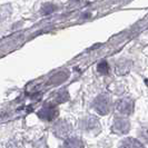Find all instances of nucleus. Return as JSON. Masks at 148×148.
Masks as SVG:
<instances>
[{
  "label": "nucleus",
  "instance_id": "nucleus-2",
  "mask_svg": "<svg viewBox=\"0 0 148 148\" xmlns=\"http://www.w3.org/2000/svg\"><path fill=\"white\" fill-rule=\"evenodd\" d=\"M116 108L120 114H124V115H129L130 112H133V101L130 99H121L119 100L117 105H116Z\"/></svg>",
  "mask_w": 148,
  "mask_h": 148
},
{
  "label": "nucleus",
  "instance_id": "nucleus-3",
  "mask_svg": "<svg viewBox=\"0 0 148 148\" xmlns=\"http://www.w3.org/2000/svg\"><path fill=\"white\" fill-rule=\"evenodd\" d=\"M129 129V123L128 120L123 118H117L115 120V124L112 126V130H115L117 134H126Z\"/></svg>",
  "mask_w": 148,
  "mask_h": 148
},
{
  "label": "nucleus",
  "instance_id": "nucleus-1",
  "mask_svg": "<svg viewBox=\"0 0 148 148\" xmlns=\"http://www.w3.org/2000/svg\"><path fill=\"white\" fill-rule=\"evenodd\" d=\"M94 108L100 115H106L110 110V98L107 95H101L94 101Z\"/></svg>",
  "mask_w": 148,
  "mask_h": 148
},
{
  "label": "nucleus",
  "instance_id": "nucleus-7",
  "mask_svg": "<svg viewBox=\"0 0 148 148\" xmlns=\"http://www.w3.org/2000/svg\"><path fill=\"white\" fill-rule=\"evenodd\" d=\"M84 145L80 139L78 138H70L65 143L64 148H82Z\"/></svg>",
  "mask_w": 148,
  "mask_h": 148
},
{
  "label": "nucleus",
  "instance_id": "nucleus-5",
  "mask_svg": "<svg viewBox=\"0 0 148 148\" xmlns=\"http://www.w3.org/2000/svg\"><path fill=\"white\" fill-rule=\"evenodd\" d=\"M39 116L47 120H51L57 116V109H55L53 107H46L39 112Z\"/></svg>",
  "mask_w": 148,
  "mask_h": 148
},
{
  "label": "nucleus",
  "instance_id": "nucleus-4",
  "mask_svg": "<svg viewBox=\"0 0 148 148\" xmlns=\"http://www.w3.org/2000/svg\"><path fill=\"white\" fill-rule=\"evenodd\" d=\"M70 130H71V127L67 123H58L55 126V133L57 136H59L61 138L66 137L67 135L70 133Z\"/></svg>",
  "mask_w": 148,
  "mask_h": 148
},
{
  "label": "nucleus",
  "instance_id": "nucleus-6",
  "mask_svg": "<svg viewBox=\"0 0 148 148\" xmlns=\"http://www.w3.org/2000/svg\"><path fill=\"white\" fill-rule=\"evenodd\" d=\"M119 148H144L139 141H137L136 139H132V138H128L126 140H124L121 143L120 147Z\"/></svg>",
  "mask_w": 148,
  "mask_h": 148
},
{
  "label": "nucleus",
  "instance_id": "nucleus-8",
  "mask_svg": "<svg viewBox=\"0 0 148 148\" xmlns=\"http://www.w3.org/2000/svg\"><path fill=\"white\" fill-rule=\"evenodd\" d=\"M84 126H85L86 130H94V129H96V127L99 128L98 120L95 118H91V117L87 119V121H86V124H84Z\"/></svg>",
  "mask_w": 148,
  "mask_h": 148
}]
</instances>
